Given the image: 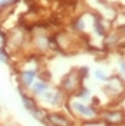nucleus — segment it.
Here are the masks:
<instances>
[{
    "label": "nucleus",
    "mask_w": 125,
    "mask_h": 126,
    "mask_svg": "<svg viewBox=\"0 0 125 126\" xmlns=\"http://www.w3.org/2000/svg\"><path fill=\"white\" fill-rule=\"evenodd\" d=\"M6 42H7V32L0 27V47H6Z\"/></svg>",
    "instance_id": "ddd939ff"
},
{
    "label": "nucleus",
    "mask_w": 125,
    "mask_h": 126,
    "mask_svg": "<svg viewBox=\"0 0 125 126\" xmlns=\"http://www.w3.org/2000/svg\"><path fill=\"white\" fill-rule=\"evenodd\" d=\"M39 73H40L39 66L17 69V82H19V86L22 87V89H24V90H29L30 86L33 85V82L39 78Z\"/></svg>",
    "instance_id": "20e7f679"
},
{
    "label": "nucleus",
    "mask_w": 125,
    "mask_h": 126,
    "mask_svg": "<svg viewBox=\"0 0 125 126\" xmlns=\"http://www.w3.org/2000/svg\"><path fill=\"white\" fill-rule=\"evenodd\" d=\"M105 83V90L108 94H114V96H119V94H124L125 90V85L124 80L118 76H109V79Z\"/></svg>",
    "instance_id": "6e6552de"
},
{
    "label": "nucleus",
    "mask_w": 125,
    "mask_h": 126,
    "mask_svg": "<svg viewBox=\"0 0 125 126\" xmlns=\"http://www.w3.org/2000/svg\"><path fill=\"white\" fill-rule=\"evenodd\" d=\"M32 43H33V47L36 49V52L39 53H43V52H47L50 46H52V39L50 36L45 33V32H38L36 34L32 36Z\"/></svg>",
    "instance_id": "0eeeda50"
},
{
    "label": "nucleus",
    "mask_w": 125,
    "mask_h": 126,
    "mask_svg": "<svg viewBox=\"0 0 125 126\" xmlns=\"http://www.w3.org/2000/svg\"><path fill=\"white\" fill-rule=\"evenodd\" d=\"M94 76L98 79L99 82H106V80L109 79V75H106L105 70H102V69H96V70L94 72Z\"/></svg>",
    "instance_id": "f8f14e48"
},
{
    "label": "nucleus",
    "mask_w": 125,
    "mask_h": 126,
    "mask_svg": "<svg viewBox=\"0 0 125 126\" xmlns=\"http://www.w3.org/2000/svg\"><path fill=\"white\" fill-rule=\"evenodd\" d=\"M119 70L125 75V59H122V60L119 62Z\"/></svg>",
    "instance_id": "4468645a"
},
{
    "label": "nucleus",
    "mask_w": 125,
    "mask_h": 126,
    "mask_svg": "<svg viewBox=\"0 0 125 126\" xmlns=\"http://www.w3.org/2000/svg\"><path fill=\"white\" fill-rule=\"evenodd\" d=\"M0 63L3 64H10L12 63V55L9 53L6 47H0Z\"/></svg>",
    "instance_id": "9b49d317"
},
{
    "label": "nucleus",
    "mask_w": 125,
    "mask_h": 126,
    "mask_svg": "<svg viewBox=\"0 0 125 126\" xmlns=\"http://www.w3.org/2000/svg\"><path fill=\"white\" fill-rule=\"evenodd\" d=\"M72 97L78 99V100H81V102L88 103V100H91V97H92V93H91V90H89L88 87L82 85V86H81L78 90L75 92V93L72 94Z\"/></svg>",
    "instance_id": "9d476101"
},
{
    "label": "nucleus",
    "mask_w": 125,
    "mask_h": 126,
    "mask_svg": "<svg viewBox=\"0 0 125 126\" xmlns=\"http://www.w3.org/2000/svg\"><path fill=\"white\" fill-rule=\"evenodd\" d=\"M52 86L47 80H43V79H36L35 82H33V85L30 86V94L33 97H38L39 94H42L45 90H47L49 87Z\"/></svg>",
    "instance_id": "1a4fd4ad"
},
{
    "label": "nucleus",
    "mask_w": 125,
    "mask_h": 126,
    "mask_svg": "<svg viewBox=\"0 0 125 126\" xmlns=\"http://www.w3.org/2000/svg\"><path fill=\"white\" fill-rule=\"evenodd\" d=\"M0 1H1V0H0Z\"/></svg>",
    "instance_id": "2eb2a0df"
},
{
    "label": "nucleus",
    "mask_w": 125,
    "mask_h": 126,
    "mask_svg": "<svg viewBox=\"0 0 125 126\" xmlns=\"http://www.w3.org/2000/svg\"><path fill=\"white\" fill-rule=\"evenodd\" d=\"M102 122L105 125L111 126H121L125 122V113L121 109H108L99 113Z\"/></svg>",
    "instance_id": "423d86ee"
},
{
    "label": "nucleus",
    "mask_w": 125,
    "mask_h": 126,
    "mask_svg": "<svg viewBox=\"0 0 125 126\" xmlns=\"http://www.w3.org/2000/svg\"><path fill=\"white\" fill-rule=\"evenodd\" d=\"M82 80L83 79L81 78V75H79L78 70H70L62 78L61 86L59 87L69 96V94H73L79 87L82 86Z\"/></svg>",
    "instance_id": "7ed1b4c3"
},
{
    "label": "nucleus",
    "mask_w": 125,
    "mask_h": 126,
    "mask_svg": "<svg viewBox=\"0 0 125 126\" xmlns=\"http://www.w3.org/2000/svg\"><path fill=\"white\" fill-rule=\"evenodd\" d=\"M68 110H69L70 116H75V118L82 119L83 122H89V120H96L99 118V109L98 106L92 103H85L81 102L75 97H68V102L65 105Z\"/></svg>",
    "instance_id": "f257e3e1"
},
{
    "label": "nucleus",
    "mask_w": 125,
    "mask_h": 126,
    "mask_svg": "<svg viewBox=\"0 0 125 126\" xmlns=\"http://www.w3.org/2000/svg\"><path fill=\"white\" fill-rule=\"evenodd\" d=\"M17 92H19V96H20V100H22V105H23L24 110L35 120H38L39 123L46 126V112L47 110L42 105H39V102L32 94L27 93V90H24L20 86H17Z\"/></svg>",
    "instance_id": "f03ea898"
},
{
    "label": "nucleus",
    "mask_w": 125,
    "mask_h": 126,
    "mask_svg": "<svg viewBox=\"0 0 125 126\" xmlns=\"http://www.w3.org/2000/svg\"><path fill=\"white\" fill-rule=\"evenodd\" d=\"M46 126H75V122L70 115H66L58 110H47L46 112Z\"/></svg>",
    "instance_id": "39448f33"
}]
</instances>
